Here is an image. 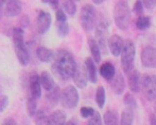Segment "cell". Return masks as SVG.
Here are the masks:
<instances>
[{"mask_svg": "<svg viewBox=\"0 0 156 125\" xmlns=\"http://www.w3.org/2000/svg\"><path fill=\"white\" fill-rule=\"evenodd\" d=\"M36 57L39 61H41V62L48 63V62H51V61L53 60L54 54L51 49H49V48L44 47V46H39V47L36 49Z\"/></svg>", "mask_w": 156, "mask_h": 125, "instance_id": "obj_18", "label": "cell"}, {"mask_svg": "<svg viewBox=\"0 0 156 125\" xmlns=\"http://www.w3.org/2000/svg\"><path fill=\"white\" fill-rule=\"evenodd\" d=\"M51 26V15L46 11H39L36 17V30L38 33L44 34Z\"/></svg>", "mask_w": 156, "mask_h": 125, "instance_id": "obj_9", "label": "cell"}, {"mask_svg": "<svg viewBox=\"0 0 156 125\" xmlns=\"http://www.w3.org/2000/svg\"><path fill=\"white\" fill-rule=\"evenodd\" d=\"M4 3H5V1H1V0H0V18H1V16H2V13H3Z\"/></svg>", "mask_w": 156, "mask_h": 125, "instance_id": "obj_43", "label": "cell"}, {"mask_svg": "<svg viewBox=\"0 0 156 125\" xmlns=\"http://www.w3.org/2000/svg\"><path fill=\"white\" fill-rule=\"evenodd\" d=\"M41 96V87L39 82V75L36 72H31L28 78V97L37 100Z\"/></svg>", "mask_w": 156, "mask_h": 125, "instance_id": "obj_8", "label": "cell"}, {"mask_svg": "<svg viewBox=\"0 0 156 125\" xmlns=\"http://www.w3.org/2000/svg\"><path fill=\"white\" fill-rule=\"evenodd\" d=\"M150 25H151V19L149 16H144V15H141V16L138 17L137 21H136V26H137V28L139 30L148 29V28L150 27Z\"/></svg>", "mask_w": 156, "mask_h": 125, "instance_id": "obj_29", "label": "cell"}, {"mask_svg": "<svg viewBox=\"0 0 156 125\" xmlns=\"http://www.w3.org/2000/svg\"><path fill=\"white\" fill-rule=\"evenodd\" d=\"M96 103L99 108H103L105 104V90L102 85L97 88L96 91Z\"/></svg>", "mask_w": 156, "mask_h": 125, "instance_id": "obj_27", "label": "cell"}, {"mask_svg": "<svg viewBox=\"0 0 156 125\" xmlns=\"http://www.w3.org/2000/svg\"><path fill=\"white\" fill-rule=\"evenodd\" d=\"M111 85H112V89L115 92L116 94L120 95V94L123 93L124 89H125V81L124 78L121 74H118L116 75L113 79L111 80Z\"/></svg>", "mask_w": 156, "mask_h": 125, "instance_id": "obj_20", "label": "cell"}, {"mask_svg": "<svg viewBox=\"0 0 156 125\" xmlns=\"http://www.w3.org/2000/svg\"><path fill=\"white\" fill-rule=\"evenodd\" d=\"M21 11H23V6H21L20 1L10 0V1H5L4 3V14L6 17L18 16L20 15Z\"/></svg>", "mask_w": 156, "mask_h": 125, "instance_id": "obj_13", "label": "cell"}, {"mask_svg": "<svg viewBox=\"0 0 156 125\" xmlns=\"http://www.w3.org/2000/svg\"><path fill=\"white\" fill-rule=\"evenodd\" d=\"M63 8L65 10V12L67 13L69 16H73L76 13V4L72 0H66L63 1Z\"/></svg>", "mask_w": 156, "mask_h": 125, "instance_id": "obj_28", "label": "cell"}, {"mask_svg": "<svg viewBox=\"0 0 156 125\" xmlns=\"http://www.w3.org/2000/svg\"><path fill=\"white\" fill-rule=\"evenodd\" d=\"M140 81H141V75L138 71L133 70L129 73V87L132 92L138 93L140 91Z\"/></svg>", "mask_w": 156, "mask_h": 125, "instance_id": "obj_15", "label": "cell"}, {"mask_svg": "<svg viewBox=\"0 0 156 125\" xmlns=\"http://www.w3.org/2000/svg\"><path fill=\"white\" fill-rule=\"evenodd\" d=\"M72 79H73L74 85L80 89H84L86 87L88 82V77H87V72L84 65H76Z\"/></svg>", "mask_w": 156, "mask_h": 125, "instance_id": "obj_11", "label": "cell"}, {"mask_svg": "<svg viewBox=\"0 0 156 125\" xmlns=\"http://www.w3.org/2000/svg\"><path fill=\"white\" fill-rule=\"evenodd\" d=\"M56 30H58V34L61 38H65L69 33V25L67 24V21L58 23L56 24Z\"/></svg>", "mask_w": 156, "mask_h": 125, "instance_id": "obj_31", "label": "cell"}, {"mask_svg": "<svg viewBox=\"0 0 156 125\" xmlns=\"http://www.w3.org/2000/svg\"><path fill=\"white\" fill-rule=\"evenodd\" d=\"M1 125H17V124H16V121H15V119L9 117V118H5V119L3 120V122H2Z\"/></svg>", "mask_w": 156, "mask_h": 125, "instance_id": "obj_40", "label": "cell"}, {"mask_svg": "<svg viewBox=\"0 0 156 125\" xmlns=\"http://www.w3.org/2000/svg\"><path fill=\"white\" fill-rule=\"evenodd\" d=\"M60 95H61V91H60V88H58V85H56L55 87L53 88L52 90H50V91L46 92V96H47V100H49L50 103H51L52 105H55L56 103L60 100Z\"/></svg>", "mask_w": 156, "mask_h": 125, "instance_id": "obj_23", "label": "cell"}, {"mask_svg": "<svg viewBox=\"0 0 156 125\" xmlns=\"http://www.w3.org/2000/svg\"><path fill=\"white\" fill-rule=\"evenodd\" d=\"M135 45L132 40L123 41V47L121 50V66L124 73L129 74L133 71L134 62H135Z\"/></svg>", "mask_w": 156, "mask_h": 125, "instance_id": "obj_4", "label": "cell"}, {"mask_svg": "<svg viewBox=\"0 0 156 125\" xmlns=\"http://www.w3.org/2000/svg\"><path fill=\"white\" fill-rule=\"evenodd\" d=\"M154 111H155V115H156V102H155V104H154Z\"/></svg>", "mask_w": 156, "mask_h": 125, "instance_id": "obj_46", "label": "cell"}, {"mask_svg": "<svg viewBox=\"0 0 156 125\" xmlns=\"http://www.w3.org/2000/svg\"><path fill=\"white\" fill-rule=\"evenodd\" d=\"M105 125H119L118 116L114 110H107L103 116Z\"/></svg>", "mask_w": 156, "mask_h": 125, "instance_id": "obj_24", "label": "cell"}, {"mask_svg": "<svg viewBox=\"0 0 156 125\" xmlns=\"http://www.w3.org/2000/svg\"><path fill=\"white\" fill-rule=\"evenodd\" d=\"M85 69L87 72V77L88 80L93 83H96L98 80V76H97V70H96V65L94 62L91 58H86L85 59Z\"/></svg>", "mask_w": 156, "mask_h": 125, "instance_id": "obj_19", "label": "cell"}, {"mask_svg": "<svg viewBox=\"0 0 156 125\" xmlns=\"http://www.w3.org/2000/svg\"><path fill=\"white\" fill-rule=\"evenodd\" d=\"M13 44L16 57L21 65H28L30 62V55L25 43V32L20 27H16L12 32Z\"/></svg>", "mask_w": 156, "mask_h": 125, "instance_id": "obj_2", "label": "cell"}, {"mask_svg": "<svg viewBox=\"0 0 156 125\" xmlns=\"http://www.w3.org/2000/svg\"><path fill=\"white\" fill-rule=\"evenodd\" d=\"M140 89L148 100H156V75L146 74L141 77Z\"/></svg>", "mask_w": 156, "mask_h": 125, "instance_id": "obj_7", "label": "cell"}, {"mask_svg": "<svg viewBox=\"0 0 156 125\" xmlns=\"http://www.w3.org/2000/svg\"><path fill=\"white\" fill-rule=\"evenodd\" d=\"M27 109H28V112H29V115L31 116V117L35 116V113H36V111H37V100L28 97Z\"/></svg>", "mask_w": 156, "mask_h": 125, "instance_id": "obj_32", "label": "cell"}, {"mask_svg": "<svg viewBox=\"0 0 156 125\" xmlns=\"http://www.w3.org/2000/svg\"><path fill=\"white\" fill-rule=\"evenodd\" d=\"M114 19L120 30H126L131 23V11L127 1H117L114 6Z\"/></svg>", "mask_w": 156, "mask_h": 125, "instance_id": "obj_3", "label": "cell"}, {"mask_svg": "<svg viewBox=\"0 0 156 125\" xmlns=\"http://www.w3.org/2000/svg\"><path fill=\"white\" fill-rule=\"evenodd\" d=\"M65 125H78V124H76V122L74 120H69L68 122H66Z\"/></svg>", "mask_w": 156, "mask_h": 125, "instance_id": "obj_44", "label": "cell"}, {"mask_svg": "<svg viewBox=\"0 0 156 125\" xmlns=\"http://www.w3.org/2000/svg\"><path fill=\"white\" fill-rule=\"evenodd\" d=\"M122 47H123V40L120 36L114 34L108 39V48L113 56H119L121 54Z\"/></svg>", "mask_w": 156, "mask_h": 125, "instance_id": "obj_14", "label": "cell"}, {"mask_svg": "<svg viewBox=\"0 0 156 125\" xmlns=\"http://www.w3.org/2000/svg\"><path fill=\"white\" fill-rule=\"evenodd\" d=\"M94 109L91 108V107H82L80 109V113H81V117L82 118H91L94 113Z\"/></svg>", "mask_w": 156, "mask_h": 125, "instance_id": "obj_34", "label": "cell"}, {"mask_svg": "<svg viewBox=\"0 0 156 125\" xmlns=\"http://www.w3.org/2000/svg\"><path fill=\"white\" fill-rule=\"evenodd\" d=\"M55 17L56 21L58 23H64V21H67V16H66V13L64 12L61 9H58L55 12Z\"/></svg>", "mask_w": 156, "mask_h": 125, "instance_id": "obj_35", "label": "cell"}, {"mask_svg": "<svg viewBox=\"0 0 156 125\" xmlns=\"http://www.w3.org/2000/svg\"><path fill=\"white\" fill-rule=\"evenodd\" d=\"M107 33H108V29H107V25L104 21H101L96 29V36H97V44L99 45L100 49L102 48L103 51H105L107 45Z\"/></svg>", "mask_w": 156, "mask_h": 125, "instance_id": "obj_12", "label": "cell"}, {"mask_svg": "<svg viewBox=\"0 0 156 125\" xmlns=\"http://www.w3.org/2000/svg\"><path fill=\"white\" fill-rule=\"evenodd\" d=\"M123 102L124 104L126 105V109H129V110L134 111L136 108H137V102L136 100L133 97L131 93H125L124 97H123Z\"/></svg>", "mask_w": 156, "mask_h": 125, "instance_id": "obj_30", "label": "cell"}, {"mask_svg": "<svg viewBox=\"0 0 156 125\" xmlns=\"http://www.w3.org/2000/svg\"><path fill=\"white\" fill-rule=\"evenodd\" d=\"M60 102L64 108H76L79 104V92L76 88H74L73 85H68L64 88L61 91Z\"/></svg>", "mask_w": 156, "mask_h": 125, "instance_id": "obj_6", "label": "cell"}, {"mask_svg": "<svg viewBox=\"0 0 156 125\" xmlns=\"http://www.w3.org/2000/svg\"><path fill=\"white\" fill-rule=\"evenodd\" d=\"M100 74L105 80L111 81V80L113 79L116 75L115 66H114L109 61H106V62H104L100 66Z\"/></svg>", "mask_w": 156, "mask_h": 125, "instance_id": "obj_17", "label": "cell"}, {"mask_svg": "<svg viewBox=\"0 0 156 125\" xmlns=\"http://www.w3.org/2000/svg\"><path fill=\"white\" fill-rule=\"evenodd\" d=\"M76 65L78 64L71 52L66 49H58L53 57L51 71L55 77L66 81L72 78Z\"/></svg>", "mask_w": 156, "mask_h": 125, "instance_id": "obj_1", "label": "cell"}, {"mask_svg": "<svg viewBox=\"0 0 156 125\" xmlns=\"http://www.w3.org/2000/svg\"><path fill=\"white\" fill-rule=\"evenodd\" d=\"M49 3L54 9H58V6H60V1H58V0H49Z\"/></svg>", "mask_w": 156, "mask_h": 125, "instance_id": "obj_41", "label": "cell"}, {"mask_svg": "<svg viewBox=\"0 0 156 125\" xmlns=\"http://www.w3.org/2000/svg\"><path fill=\"white\" fill-rule=\"evenodd\" d=\"M8 104H9L8 96H6V95H1V96H0V112H2V111L6 108Z\"/></svg>", "mask_w": 156, "mask_h": 125, "instance_id": "obj_37", "label": "cell"}, {"mask_svg": "<svg viewBox=\"0 0 156 125\" xmlns=\"http://www.w3.org/2000/svg\"><path fill=\"white\" fill-rule=\"evenodd\" d=\"M86 125H102V118L98 111H94V116L88 120Z\"/></svg>", "mask_w": 156, "mask_h": 125, "instance_id": "obj_33", "label": "cell"}, {"mask_svg": "<svg viewBox=\"0 0 156 125\" xmlns=\"http://www.w3.org/2000/svg\"><path fill=\"white\" fill-rule=\"evenodd\" d=\"M93 2H94V4H101L102 2H104V1H102V0H99V1H98V0H94Z\"/></svg>", "mask_w": 156, "mask_h": 125, "instance_id": "obj_45", "label": "cell"}, {"mask_svg": "<svg viewBox=\"0 0 156 125\" xmlns=\"http://www.w3.org/2000/svg\"><path fill=\"white\" fill-rule=\"evenodd\" d=\"M134 111L129 110V109H125L123 112L121 113V118H120L119 125H133L134 122Z\"/></svg>", "mask_w": 156, "mask_h": 125, "instance_id": "obj_25", "label": "cell"}, {"mask_svg": "<svg viewBox=\"0 0 156 125\" xmlns=\"http://www.w3.org/2000/svg\"><path fill=\"white\" fill-rule=\"evenodd\" d=\"M141 63L146 67H156V48L155 47H144L140 55Z\"/></svg>", "mask_w": 156, "mask_h": 125, "instance_id": "obj_10", "label": "cell"}, {"mask_svg": "<svg viewBox=\"0 0 156 125\" xmlns=\"http://www.w3.org/2000/svg\"><path fill=\"white\" fill-rule=\"evenodd\" d=\"M97 21V11L91 4H85L80 12V24L85 31H91Z\"/></svg>", "mask_w": 156, "mask_h": 125, "instance_id": "obj_5", "label": "cell"}, {"mask_svg": "<svg viewBox=\"0 0 156 125\" xmlns=\"http://www.w3.org/2000/svg\"><path fill=\"white\" fill-rule=\"evenodd\" d=\"M141 2H142V6L146 9H148V10H153L156 6L155 0H144V1H141Z\"/></svg>", "mask_w": 156, "mask_h": 125, "instance_id": "obj_38", "label": "cell"}, {"mask_svg": "<svg viewBox=\"0 0 156 125\" xmlns=\"http://www.w3.org/2000/svg\"><path fill=\"white\" fill-rule=\"evenodd\" d=\"M35 125H49V116L44 110H38L35 113Z\"/></svg>", "mask_w": 156, "mask_h": 125, "instance_id": "obj_26", "label": "cell"}, {"mask_svg": "<svg viewBox=\"0 0 156 125\" xmlns=\"http://www.w3.org/2000/svg\"><path fill=\"white\" fill-rule=\"evenodd\" d=\"M150 125H156V117L155 115H153V113H151L150 115Z\"/></svg>", "mask_w": 156, "mask_h": 125, "instance_id": "obj_42", "label": "cell"}, {"mask_svg": "<svg viewBox=\"0 0 156 125\" xmlns=\"http://www.w3.org/2000/svg\"><path fill=\"white\" fill-rule=\"evenodd\" d=\"M20 23H21V27H20L21 29L28 27V26H29V17H28L27 15H23L20 19Z\"/></svg>", "mask_w": 156, "mask_h": 125, "instance_id": "obj_39", "label": "cell"}, {"mask_svg": "<svg viewBox=\"0 0 156 125\" xmlns=\"http://www.w3.org/2000/svg\"><path fill=\"white\" fill-rule=\"evenodd\" d=\"M39 82H41V89H44L46 92L52 90L56 85V83L54 81L53 77L51 76V74L46 71H44L43 73L39 75Z\"/></svg>", "mask_w": 156, "mask_h": 125, "instance_id": "obj_16", "label": "cell"}, {"mask_svg": "<svg viewBox=\"0 0 156 125\" xmlns=\"http://www.w3.org/2000/svg\"><path fill=\"white\" fill-rule=\"evenodd\" d=\"M88 45H89V49H90V52H91V56H93L94 62L99 63L101 61V49H100V47H99V45L97 44L96 40L93 38L88 39Z\"/></svg>", "mask_w": 156, "mask_h": 125, "instance_id": "obj_22", "label": "cell"}, {"mask_svg": "<svg viewBox=\"0 0 156 125\" xmlns=\"http://www.w3.org/2000/svg\"><path fill=\"white\" fill-rule=\"evenodd\" d=\"M133 11L136 15L141 16V14L144 13V6H142V2L141 1H136L135 4H134Z\"/></svg>", "mask_w": 156, "mask_h": 125, "instance_id": "obj_36", "label": "cell"}, {"mask_svg": "<svg viewBox=\"0 0 156 125\" xmlns=\"http://www.w3.org/2000/svg\"><path fill=\"white\" fill-rule=\"evenodd\" d=\"M66 113L64 110H55L49 116V125H65Z\"/></svg>", "mask_w": 156, "mask_h": 125, "instance_id": "obj_21", "label": "cell"}]
</instances>
